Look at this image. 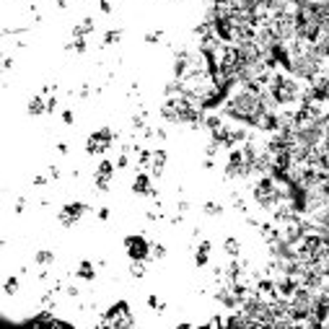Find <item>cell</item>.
I'll list each match as a JSON object with an SVG mask.
<instances>
[{
    "instance_id": "obj_1",
    "label": "cell",
    "mask_w": 329,
    "mask_h": 329,
    "mask_svg": "<svg viewBox=\"0 0 329 329\" xmlns=\"http://www.w3.org/2000/svg\"><path fill=\"white\" fill-rule=\"evenodd\" d=\"M252 195H254V202H257L264 213H272V210L285 200L282 187L272 177H259L257 184H254V189H252Z\"/></svg>"
},
{
    "instance_id": "obj_2",
    "label": "cell",
    "mask_w": 329,
    "mask_h": 329,
    "mask_svg": "<svg viewBox=\"0 0 329 329\" xmlns=\"http://www.w3.org/2000/svg\"><path fill=\"white\" fill-rule=\"evenodd\" d=\"M288 306H290V314L296 316V322L304 324V319L311 316L316 308V290L308 285H298L296 293L288 298Z\"/></svg>"
},
{
    "instance_id": "obj_3",
    "label": "cell",
    "mask_w": 329,
    "mask_h": 329,
    "mask_svg": "<svg viewBox=\"0 0 329 329\" xmlns=\"http://www.w3.org/2000/svg\"><path fill=\"white\" fill-rule=\"evenodd\" d=\"M223 174H226V179H246V177H252V166L244 161V151L241 148H231L228 151V161H226V166H223Z\"/></svg>"
},
{
    "instance_id": "obj_4",
    "label": "cell",
    "mask_w": 329,
    "mask_h": 329,
    "mask_svg": "<svg viewBox=\"0 0 329 329\" xmlns=\"http://www.w3.org/2000/svg\"><path fill=\"white\" fill-rule=\"evenodd\" d=\"M151 249H153V244L145 239L143 233H130V236H125V252H127V257H130V259H143V262H148V259H151Z\"/></svg>"
},
{
    "instance_id": "obj_5",
    "label": "cell",
    "mask_w": 329,
    "mask_h": 329,
    "mask_svg": "<svg viewBox=\"0 0 329 329\" xmlns=\"http://www.w3.org/2000/svg\"><path fill=\"white\" fill-rule=\"evenodd\" d=\"M86 213H88V205H86V202H68V205H62V207H60L57 221H60L62 228H73V226H76Z\"/></svg>"
},
{
    "instance_id": "obj_6",
    "label": "cell",
    "mask_w": 329,
    "mask_h": 329,
    "mask_svg": "<svg viewBox=\"0 0 329 329\" xmlns=\"http://www.w3.org/2000/svg\"><path fill=\"white\" fill-rule=\"evenodd\" d=\"M132 192H135V195H140V197H156L158 200L156 187L151 184V174H145L140 169H138V174H135V179H132Z\"/></svg>"
},
{
    "instance_id": "obj_7",
    "label": "cell",
    "mask_w": 329,
    "mask_h": 329,
    "mask_svg": "<svg viewBox=\"0 0 329 329\" xmlns=\"http://www.w3.org/2000/svg\"><path fill=\"white\" fill-rule=\"evenodd\" d=\"M166 161H169V153L163 151V148H156V151H153V158H151V166H148L151 177H161L163 169H166Z\"/></svg>"
},
{
    "instance_id": "obj_8",
    "label": "cell",
    "mask_w": 329,
    "mask_h": 329,
    "mask_svg": "<svg viewBox=\"0 0 329 329\" xmlns=\"http://www.w3.org/2000/svg\"><path fill=\"white\" fill-rule=\"evenodd\" d=\"M161 120L169 122V125H179V106H177V99H166L161 104Z\"/></svg>"
},
{
    "instance_id": "obj_9",
    "label": "cell",
    "mask_w": 329,
    "mask_h": 329,
    "mask_svg": "<svg viewBox=\"0 0 329 329\" xmlns=\"http://www.w3.org/2000/svg\"><path fill=\"white\" fill-rule=\"evenodd\" d=\"M210 252H213V244H210L207 239H202V241L195 246V264H197V267H207Z\"/></svg>"
},
{
    "instance_id": "obj_10",
    "label": "cell",
    "mask_w": 329,
    "mask_h": 329,
    "mask_svg": "<svg viewBox=\"0 0 329 329\" xmlns=\"http://www.w3.org/2000/svg\"><path fill=\"white\" fill-rule=\"evenodd\" d=\"M76 278H78V280H86V282H94V280H96V264L91 262V259L78 262V267H76Z\"/></svg>"
},
{
    "instance_id": "obj_11",
    "label": "cell",
    "mask_w": 329,
    "mask_h": 329,
    "mask_svg": "<svg viewBox=\"0 0 329 329\" xmlns=\"http://www.w3.org/2000/svg\"><path fill=\"white\" fill-rule=\"evenodd\" d=\"M26 114L29 117H42V114H47V99L44 96H31L29 99V104H26Z\"/></svg>"
},
{
    "instance_id": "obj_12",
    "label": "cell",
    "mask_w": 329,
    "mask_h": 329,
    "mask_svg": "<svg viewBox=\"0 0 329 329\" xmlns=\"http://www.w3.org/2000/svg\"><path fill=\"white\" fill-rule=\"evenodd\" d=\"M54 262H57V254H54L52 249H39L34 254V264H36V267H42V270L52 267Z\"/></svg>"
},
{
    "instance_id": "obj_13",
    "label": "cell",
    "mask_w": 329,
    "mask_h": 329,
    "mask_svg": "<svg viewBox=\"0 0 329 329\" xmlns=\"http://www.w3.org/2000/svg\"><path fill=\"white\" fill-rule=\"evenodd\" d=\"M94 29H96L94 18H91V16H83L76 26H73V36H88V34H94Z\"/></svg>"
},
{
    "instance_id": "obj_14",
    "label": "cell",
    "mask_w": 329,
    "mask_h": 329,
    "mask_svg": "<svg viewBox=\"0 0 329 329\" xmlns=\"http://www.w3.org/2000/svg\"><path fill=\"white\" fill-rule=\"evenodd\" d=\"M96 138H99V143L104 145V151H109L114 145V140H117V132L112 130V127H99V130L94 132Z\"/></svg>"
},
{
    "instance_id": "obj_15",
    "label": "cell",
    "mask_w": 329,
    "mask_h": 329,
    "mask_svg": "<svg viewBox=\"0 0 329 329\" xmlns=\"http://www.w3.org/2000/svg\"><path fill=\"white\" fill-rule=\"evenodd\" d=\"M127 314H132V311H130V304H127V301H117V304L109 306V311H106L104 316H106V319H114V316H127Z\"/></svg>"
},
{
    "instance_id": "obj_16",
    "label": "cell",
    "mask_w": 329,
    "mask_h": 329,
    "mask_svg": "<svg viewBox=\"0 0 329 329\" xmlns=\"http://www.w3.org/2000/svg\"><path fill=\"white\" fill-rule=\"evenodd\" d=\"M226 122H223V117L221 114H215V112H205V117H202V127L205 130H218V127H223Z\"/></svg>"
},
{
    "instance_id": "obj_17",
    "label": "cell",
    "mask_w": 329,
    "mask_h": 329,
    "mask_svg": "<svg viewBox=\"0 0 329 329\" xmlns=\"http://www.w3.org/2000/svg\"><path fill=\"white\" fill-rule=\"evenodd\" d=\"M130 125H132V130L140 135V132L145 130V127H148V112H145V109L135 112V114H132V120H130Z\"/></svg>"
},
{
    "instance_id": "obj_18",
    "label": "cell",
    "mask_w": 329,
    "mask_h": 329,
    "mask_svg": "<svg viewBox=\"0 0 329 329\" xmlns=\"http://www.w3.org/2000/svg\"><path fill=\"white\" fill-rule=\"evenodd\" d=\"M223 252L228 254V257H241V241L236 239V236H228V239L223 241Z\"/></svg>"
},
{
    "instance_id": "obj_19",
    "label": "cell",
    "mask_w": 329,
    "mask_h": 329,
    "mask_svg": "<svg viewBox=\"0 0 329 329\" xmlns=\"http://www.w3.org/2000/svg\"><path fill=\"white\" fill-rule=\"evenodd\" d=\"M86 153H88V156H101V153H106L104 145L99 143L96 135H88V140H86Z\"/></svg>"
},
{
    "instance_id": "obj_20",
    "label": "cell",
    "mask_w": 329,
    "mask_h": 329,
    "mask_svg": "<svg viewBox=\"0 0 329 329\" xmlns=\"http://www.w3.org/2000/svg\"><path fill=\"white\" fill-rule=\"evenodd\" d=\"M202 213H205L207 218H221V215H223V205L215 202V200H207V202L202 205Z\"/></svg>"
},
{
    "instance_id": "obj_21",
    "label": "cell",
    "mask_w": 329,
    "mask_h": 329,
    "mask_svg": "<svg viewBox=\"0 0 329 329\" xmlns=\"http://www.w3.org/2000/svg\"><path fill=\"white\" fill-rule=\"evenodd\" d=\"M145 272H148V267H145L143 259H130V275H132L135 280H143Z\"/></svg>"
},
{
    "instance_id": "obj_22",
    "label": "cell",
    "mask_w": 329,
    "mask_h": 329,
    "mask_svg": "<svg viewBox=\"0 0 329 329\" xmlns=\"http://www.w3.org/2000/svg\"><path fill=\"white\" fill-rule=\"evenodd\" d=\"M114 169H117L114 161L101 158V161H99V166H96V174H101V177H109V179H112V177H114Z\"/></svg>"
},
{
    "instance_id": "obj_23",
    "label": "cell",
    "mask_w": 329,
    "mask_h": 329,
    "mask_svg": "<svg viewBox=\"0 0 329 329\" xmlns=\"http://www.w3.org/2000/svg\"><path fill=\"white\" fill-rule=\"evenodd\" d=\"M120 39H122V29L104 31V47H114V44H120Z\"/></svg>"
},
{
    "instance_id": "obj_24",
    "label": "cell",
    "mask_w": 329,
    "mask_h": 329,
    "mask_svg": "<svg viewBox=\"0 0 329 329\" xmlns=\"http://www.w3.org/2000/svg\"><path fill=\"white\" fill-rule=\"evenodd\" d=\"M94 187H96V192H109V187H112V179H109V177H101V174H94Z\"/></svg>"
},
{
    "instance_id": "obj_25",
    "label": "cell",
    "mask_w": 329,
    "mask_h": 329,
    "mask_svg": "<svg viewBox=\"0 0 329 329\" xmlns=\"http://www.w3.org/2000/svg\"><path fill=\"white\" fill-rule=\"evenodd\" d=\"M221 151H223V145H221V143L210 140V143H207V148H205V158H215Z\"/></svg>"
},
{
    "instance_id": "obj_26",
    "label": "cell",
    "mask_w": 329,
    "mask_h": 329,
    "mask_svg": "<svg viewBox=\"0 0 329 329\" xmlns=\"http://www.w3.org/2000/svg\"><path fill=\"white\" fill-rule=\"evenodd\" d=\"M18 285H21V282H18V278L11 275V278L5 280V296H16V293H18Z\"/></svg>"
},
{
    "instance_id": "obj_27",
    "label": "cell",
    "mask_w": 329,
    "mask_h": 329,
    "mask_svg": "<svg viewBox=\"0 0 329 329\" xmlns=\"http://www.w3.org/2000/svg\"><path fill=\"white\" fill-rule=\"evenodd\" d=\"M163 257H166V246H163V244H153V249H151V259L161 262Z\"/></svg>"
},
{
    "instance_id": "obj_28",
    "label": "cell",
    "mask_w": 329,
    "mask_h": 329,
    "mask_svg": "<svg viewBox=\"0 0 329 329\" xmlns=\"http://www.w3.org/2000/svg\"><path fill=\"white\" fill-rule=\"evenodd\" d=\"M231 202H233V207L239 210V213L246 215V202H244V197L239 195V192H233V195H231Z\"/></svg>"
},
{
    "instance_id": "obj_29",
    "label": "cell",
    "mask_w": 329,
    "mask_h": 329,
    "mask_svg": "<svg viewBox=\"0 0 329 329\" xmlns=\"http://www.w3.org/2000/svg\"><path fill=\"white\" fill-rule=\"evenodd\" d=\"M145 304H148L153 311H163V308H166V304H163L158 296H148V301H145Z\"/></svg>"
},
{
    "instance_id": "obj_30",
    "label": "cell",
    "mask_w": 329,
    "mask_h": 329,
    "mask_svg": "<svg viewBox=\"0 0 329 329\" xmlns=\"http://www.w3.org/2000/svg\"><path fill=\"white\" fill-rule=\"evenodd\" d=\"M161 39H163V31L161 29H153V31L145 34V42H148V44H158Z\"/></svg>"
},
{
    "instance_id": "obj_31",
    "label": "cell",
    "mask_w": 329,
    "mask_h": 329,
    "mask_svg": "<svg viewBox=\"0 0 329 329\" xmlns=\"http://www.w3.org/2000/svg\"><path fill=\"white\" fill-rule=\"evenodd\" d=\"M62 293H65L68 298H80V288L76 285V282H68V285H65V290H62Z\"/></svg>"
},
{
    "instance_id": "obj_32",
    "label": "cell",
    "mask_w": 329,
    "mask_h": 329,
    "mask_svg": "<svg viewBox=\"0 0 329 329\" xmlns=\"http://www.w3.org/2000/svg\"><path fill=\"white\" fill-rule=\"evenodd\" d=\"M117 169H127V166H130V153H122L120 151V156H117Z\"/></svg>"
},
{
    "instance_id": "obj_33",
    "label": "cell",
    "mask_w": 329,
    "mask_h": 329,
    "mask_svg": "<svg viewBox=\"0 0 329 329\" xmlns=\"http://www.w3.org/2000/svg\"><path fill=\"white\" fill-rule=\"evenodd\" d=\"M54 112H57V96L50 94L47 96V114H54Z\"/></svg>"
},
{
    "instance_id": "obj_34",
    "label": "cell",
    "mask_w": 329,
    "mask_h": 329,
    "mask_svg": "<svg viewBox=\"0 0 329 329\" xmlns=\"http://www.w3.org/2000/svg\"><path fill=\"white\" fill-rule=\"evenodd\" d=\"M47 177H50L52 181H60V177H62V171H60V166H54V163H52V166L47 169Z\"/></svg>"
},
{
    "instance_id": "obj_35",
    "label": "cell",
    "mask_w": 329,
    "mask_h": 329,
    "mask_svg": "<svg viewBox=\"0 0 329 329\" xmlns=\"http://www.w3.org/2000/svg\"><path fill=\"white\" fill-rule=\"evenodd\" d=\"M91 94H94V88H91L88 83H83V86L78 88V99H88Z\"/></svg>"
},
{
    "instance_id": "obj_36",
    "label": "cell",
    "mask_w": 329,
    "mask_h": 329,
    "mask_svg": "<svg viewBox=\"0 0 329 329\" xmlns=\"http://www.w3.org/2000/svg\"><path fill=\"white\" fill-rule=\"evenodd\" d=\"M60 117H62V122H65V125H73V122H76V114H73V109H65Z\"/></svg>"
},
{
    "instance_id": "obj_37",
    "label": "cell",
    "mask_w": 329,
    "mask_h": 329,
    "mask_svg": "<svg viewBox=\"0 0 329 329\" xmlns=\"http://www.w3.org/2000/svg\"><path fill=\"white\" fill-rule=\"evenodd\" d=\"M47 181H50V177H44V174H36V177H34V187H44Z\"/></svg>"
},
{
    "instance_id": "obj_38",
    "label": "cell",
    "mask_w": 329,
    "mask_h": 329,
    "mask_svg": "<svg viewBox=\"0 0 329 329\" xmlns=\"http://www.w3.org/2000/svg\"><path fill=\"white\" fill-rule=\"evenodd\" d=\"M145 218L156 223V221H163V213H158V210H148V215H145Z\"/></svg>"
},
{
    "instance_id": "obj_39",
    "label": "cell",
    "mask_w": 329,
    "mask_h": 329,
    "mask_svg": "<svg viewBox=\"0 0 329 329\" xmlns=\"http://www.w3.org/2000/svg\"><path fill=\"white\" fill-rule=\"evenodd\" d=\"M24 210H26V197H18L16 200V215H21Z\"/></svg>"
},
{
    "instance_id": "obj_40",
    "label": "cell",
    "mask_w": 329,
    "mask_h": 329,
    "mask_svg": "<svg viewBox=\"0 0 329 329\" xmlns=\"http://www.w3.org/2000/svg\"><path fill=\"white\" fill-rule=\"evenodd\" d=\"M99 11H101V13H112V3H109V0H99Z\"/></svg>"
},
{
    "instance_id": "obj_41",
    "label": "cell",
    "mask_w": 329,
    "mask_h": 329,
    "mask_svg": "<svg viewBox=\"0 0 329 329\" xmlns=\"http://www.w3.org/2000/svg\"><path fill=\"white\" fill-rule=\"evenodd\" d=\"M99 218H101V221H109V215H112V213H109V207H99V213H96Z\"/></svg>"
},
{
    "instance_id": "obj_42",
    "label": "cell",
    "mask_w": 329,
    "mask_h": 329,
    "mask_svg": "<svg viewBox=\"0 0 329 329\" xmlns=\"http://www.w3.org/2000/svg\"><path fill=\"white\" fill-rule=\"evenodd\" d=\"M177 210H179V213H187V210H189V202H187V200H179V202H177Z\"/></svg>"
},
{
    "instance_id": "obj_43",
    "label": "cell",
    "mask_w": 329,
    "mask_h": 329,
    "mask_svg": "<svg viewBox=\"0 0 329 329\" xmlns=\"http://www.w3.org/2000/svg\"><path fill=\"white\" fill-rule=\"evenodd\" d=\"M156 140H166V130H161V127H156Z\"/></svg>"
},
{
    "instance_id": "obj_44",
    "label": "cell",
    "mask_w": 329,
    "mask_h": 329,
    "mask_svg": "<svg viewBox=\"0 0 329 329\" xmlns=\"http://www.w3.org/2000/svg\"><path fill=\"white\" fill-rule=\"evenodd\" d=\"M202 166H205L207 171H210V169H215V158H205V161H202Z\"/></svg>"
},
{
    "instance_id": "obj_45",
    "label": "cell",
    "mask_w": 329,
    "mask_h": 329,
    "mask_svg": "<svg viewBox=\"0 0 329 329\" xmlns=\"http://www.w3.org/2000/svg\"><path fill=\"white\" fill-rule=\"evenodd\" d=\"M3 65H5V70H13V57H11V54L5 57V62H3Z\"/></svg>"
},
{
    "instance_id": "obj_46",
    "label": "cell",
    "mask_w": 329,
    "mask_h": 329,
    "mask_svg": "<svg viewBox=\"0 0 329 329\" xmlns=\"http://www.w3.org/2000/svg\"><path fill=\"white\" fill-rule=\"evenodd\" d=\"M57 153H62V156H65V153H68V143H57Z\"/></svg>"
},
{
    "instance_id": "obj_47",
    "label": "cell",
    "mask_w": 329,
    "mask_h": 329,
    "mask_svg": "<svg viewBox=\"0 0 329 329\" xmlns=\"http://www.w3.org/2000/svg\"><path fill=\"white\" fill-rule=\"evenodd\" d=\"M57 3V8H68V0H54Z\"/></svg>"
}]
</instances>
